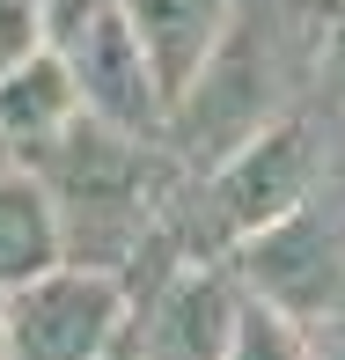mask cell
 I'll return each instance as SVG.
<instances>
[{"mask_svg": "<svg viewBox=\"0 0 345 360\" xmlns=\"http://www.w3.org/2000/svg\"><path fill=\"white\" fill-rule=\"evenodd\" d=\"M133 338V294L110 272L59 265L0 302V360H110Z\"/></svg>", "mask_w": 345, "mask_h": 360, "instance_id": "cell-1", "label": "cell"}, {"mask_svg": "<svg viewBox=\"0 0 345 360\" xmlns=\"http://www.w3.org/2000/svg\"><path fill=\"white\" fill-rule=\"evenodd\" d=\"M250 323V287L228 257H184L133 309L140 360H228Z\"/></svg>", "mask_w": 345, "mask_h": 360, "instance_id": "cell-2", "label": "cell"}, {"mask_svg": "<svg viewBox=\"0 0 345 360\" xmlns=\"http://www.w3.org/2000/svg\"><path fill=\"white\" fill-rule=\"evenodd\" d=\"M81 89V110H89L96 125H110V133L125 140H162L169 147V96H162V74L155 59L140 52L133 22H125V8L110 15V22H96L89 37L74 44V52H59Z\"/></svg>", "mask_w": 345, "mask_h": 360, "instance_id": "cell-3", "label": "cell"}, {"mask_svg": "<svg viewBox=\"0 0 345 360\" xmlns=\"http://www.w3.org/2000/svg\"><path fill=\"white\" fill-rule=\"evenodd\" d=\"M235 15H242V0H125V22H133L140 52L162 74L169 118L184 103V89L206 74V59L221 52V37L235 30Z\"/></svg>", "mask_w": 345, "mask_h": 360, "instance_id": "cell-4", "label": "cell"}, {"mask_svg": "<svg viewBox=\"0 0 345 360\" xmlns=\"http://www.w3.org/2000/svg\"><path fill=\"white\" fill-rule=\"evenodd\" d=\"M59 265H67V236H59V214L44 199V184L30 169H8L0 176V302L52 280Z\"/></svg>", "mask_w": 345, "mask_h": 360, "instance_id": "cell-5", "label": "cell"}, {"mask_svg": "<svg viewBox=\"0 0 345 360\" xmlns=\"http://www.w3.org/2000/svg\"><path fill=\"white\" fill-rule=\"evenodd\" d=\"M89 118L81 110V89H74V74H67V59L59 52H44V59H30L22 74H8L0 81V133L15 140V155H44L59 133H74V125Z\"/></svg>", "mask_w": 345, "mask_h": 360, "instance_id": "cell-6", "label": "cell"}, {"mask_svg": "<svg viewBox=\"0 0 345 360\" xmlns=\"http://www.w3.org/2000/svg\"><path fill=\"white\" fill-rule=\"evenodd\" d=\"M44 0H0V81L22 74L30 59H44Z\"/></svg>", "mask_w": 345, "mask_h": 360, "instance_id": "cell-7", "label": "cell"}, {"mask_svg": "<svg viewBox=\"0 0 345 360\" xmlns=\"http://www.w3.org/2000/svg\"><path fill=\"white\" fill-rule=\"evenodd\" d=\"M228 360H308V331L287 323V316H272L265 302H250V323H242V338H235Z\"/></svg>", "mask_w": 345, "mask_h": 360, "instance_id": "cell-8", "label": "cell"}, {"mask_svg": "<svg viewBox=\"0 0 345 360\" xmlns=\"http://www.w3.org/2000/svg\"><path fill=\"white\" fill-rule=\"evenodd\" d=\"M316 118H338L345 125V8H331L323 22V52H316Z\"/></svg>", "mask_w": 345, "mask_h": 360, "instance_id": "cell-9", "label": "cell"}, {"mask_svg": "<svg viewBox=\"0 0 345 360\" xmlns=\"http://www.w3.org/2000/svg\"><path fill=\"white\" fill-rule=\"evenodd\" d=\"M125 0H44V44L52 52H74L81 37H89L96 22H110Z\"/></svg>", "mask_w": 345, "mask_h": 360, "instance_id": "cell-10", "label": "cell"}, {"mask_svg": "<svg viewBox=\"0 0 345 360\" xmlns=\"http://www.w3.org/2000/svg\"><path fill=\"white\" fill-rule=\"evenodd\" d=\"M308 360H345V309H331L323 323H308Z\"/></svg>", "mask_w": 345, "mask_h": 360, "instance_id": "cell-11", "label": "cell"}, {"mask_svg": "<svg viewBox=\"0 0 345 360\" xmlns=\"http://www.w3.org/2000/svg\"><path fill=\"white\" fill-rule=\"evenodd\" d=\"M8 169H22V155H15V140L0 133V176H8Z\"/></svg>", "mask_w": 345, "mask_h": 360, "instance_id": "cell-12", "label": "cell"}, {"mask_svg": "<svg viewBox=\"0 0 345 360\" xmlns=\"http://www.w3.org/2000/svg\"><path fill=\"white\" fill-rule=\"evenodd\" d=\"M110 360H140V346H133V338H125V346H118V353H110Z\"/></svg>", "mask_w": 345, "mask_h": 360, "instance_id": "cell-13", "label": "cell"}, {"mask_svg": "<svg viewBox=\"0 0 345 360\" xmlns=\"http://www.w3.org/2000/svg\"><path fill=\"white\" fill-rule=\"evenodd\" d=\"M338 8H345V0H338Z\"/></svg>", "mask_w": 345, "mask_h": 360, "instance_id": "cell-14", "label": "cell"}]
</instances>
